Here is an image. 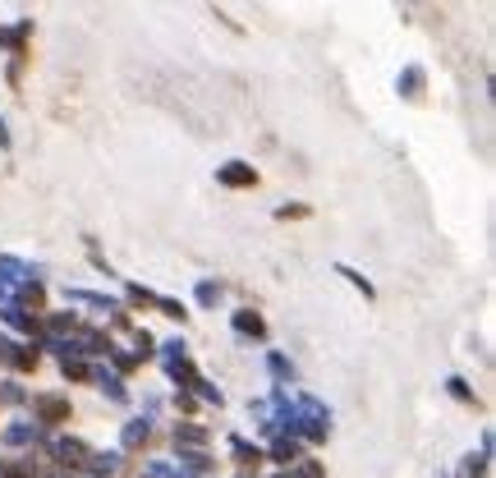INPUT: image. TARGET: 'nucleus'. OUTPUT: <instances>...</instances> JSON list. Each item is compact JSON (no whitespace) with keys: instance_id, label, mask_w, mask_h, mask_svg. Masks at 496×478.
Segmentation results:
<instances>
[]
</instances>
